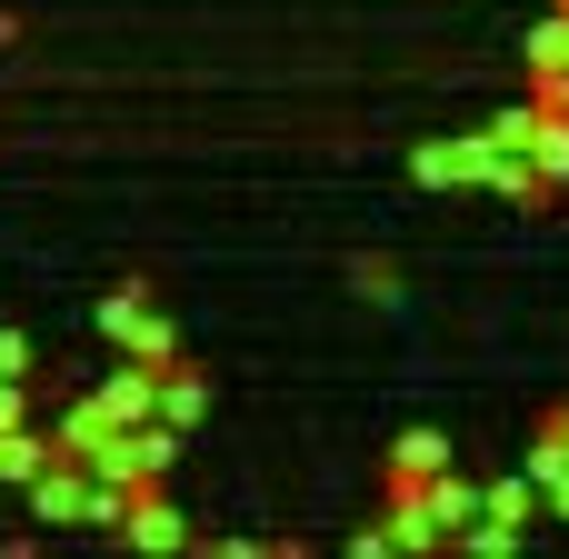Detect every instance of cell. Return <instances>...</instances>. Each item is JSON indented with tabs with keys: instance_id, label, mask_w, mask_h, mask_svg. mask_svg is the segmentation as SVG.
<instances>
[{
	"instance_id": "6da1fadb",
	"label": "cell",
	"mask_w": 569,
	"mask_h": 559,
	"mask_svg": "<svg viewBox=\"0 0 569 559\" xmlns=\"http://www.w3.org/2000/svg\"><path fill=\"white\" fill-rule=\"evenodd\" d=\"M470 520H480V480H460V470H430V480L390 490V550H450Z\"/></svg>"
},
{
	"instance_id": "7c38bea8",
	"label": "cell",
	"mask_w": 569,
	"mask_h": 559,
	"mask_svg": "<svg viewBox=\"0 0 569 559\" xmlns=\"http://www.w3.org/2000/svg\"><path fill=\"white\" fill-rule=\"evenodd\" d=\"M530 170H540V190H569V120L540 110V130H530Z\"/></svg>"
},
{
	"instance_id": "3957f363",
	"label": "cell",
	"mask_w": 569,
	"mask_h": 559,
	"mask_svg": "<svg viewBox=\"0 0 569 559\" xmlns=\"http://www.w3.org/2000/svg\"><path fill=\"white\" fill-rule=\"evenodd\" d=\"M20 500H30V520H50V530H90V460L50 450L40 480H20Z\"/></svg>"
},
{
	"instance_id": "ffe728a7",
	"label": "cell",
	"mask_w": 569,
	"mask_h": 559,
	"mask_svg": "<svg viewBox=\"0 0 569 559\" xmlns=\"http://www.w3.org/2000/svg\"><path fill=\"white\" fill-rule=\"evenodd\" d=\"M540 430H550V440H560V450H569V410H550V420H540Z\"/></svg>"
},
{
	"instance_id": "e0dca14e",
	"label": "cell",
	"mask_w": 569,
	"mask_h": 559,
	"mask_svg": "<svg viewBox=\"0 0 569 559\" xmlns=\"http://www.w3.org/2000/svg\"><path fill=\"white\" fill-rule=\"evenodd\" d=\"M20 420H30V380H10V370H0V430H20Z\"/></svg>"
},
{
	"instance_id": "8fae6325",
	"label": "cell",
	"mask_w": 569,
	"mask_h": 559,
	"mask_svg": "<svg viewBox=\"0 0 569 559\" xmlns=\"http://www.w3.org/2000/svg\"><path fill=\"white\" fill-rule=\"evenodd\" d=\"M40 460H50V430H0V490H20V480H40Z\"/></svg>"
},
{
	"instance_id": "9c48e42d",
	"label": "cell",
	"mask_w": 569,
	"mask_h": 559,
	"mask_svg": "<svg viewBox=\"0 0 569 559\" xmlns=\"http://www.w3.org/2000/svg\"><path fill=\"white\" fill-rule=\"evenodd\" d=\"M410 180L420 190H470V140H420L410 150Z\"/></svg>"
},
{
	"instance_id": "ac0fdd59",
	"label": "cell",
	"mask_w": 569,
	"mask_h": 559,
	"mask_svg": "<svg viewBox=\"0 0 569 559\" xmlns=\"http://www.w3.org/2000/svg\"><path fill=\"white\" fill-rule=\"evenodd\" d=\"M0 370H10V380H30V340H20V330H0Z\"/></svg>"
},
{
	"instance_id": "4fadbf2b",
	"label": "cell",
	"mask_w": 569,
	"mask_h": 559,
	"mask_svg": "<svg viewBox=\"0 0 569 559\" xmlns=\"http://www.w3.org/2000/svg\"><path fill=\"white\" fill-rule=\"evenodd\" d=\"M520 60H530V70H560V60H569V0H550V20L520 40Z\"/></svg>"
},
{
	"instance_id": "5bb4252c",
	"label": "cell",
	"mask_w": 569,
	"mask_h": 559,
	"mask_svg": "<svg viewBox=\"0 0 569 559\" xmlns=\"http://www.w3.org/2000/svg\"><path fill=\"white\" fill-rule=\"evenodd\" d=\"M530 130H540V100H510V110L480 120V140H500V150H530Z\"/></svg>"
},
{
	"instance_id": "9a60e30c",
	"label": "cell",
	"mask_w": 569,
	"mask_h": 559,
	"mask_svg": "<svg viewBox=\"0 0 569 559\" xmlns=\"http://www.w3.org/2000/svg\"><path fill=\"white\" fill-rule=\"evenodd\" d=\"M530 100H540L550 120H569V60H560V70H530Z\"/></svg>"
},
{
	"instance_id": "8992f818",
	"label": "cell",
	"mask_w": 569,
	"mask_h": 559,
	"mask_svg": "<svg viewBox=\"0 0 569 559\" xmlns=\"http://www.w3.org/2000/svg\"><path fill=\"white\" fill-rule=\"evenodd\" d=\"M150 420H160V430H180V440H190V430H200V420H210V380H200V370H190V360H170V370H160V390H150Z\"/></svg>"
},
{
	"instance_id": "30bf717a",
	"label": "cell",
	"mask_w": 569,
	"mask_h": 559,
	"mask_svg": "<svg viewBox=\"0 0 569 559\" xmlns=\"http://www.w3.org/2000/svg\"><path fill=\"white\" fill-rule=\"evenodd\" d=\"M430 470H450V440H440V430H400V440H390V490H410V480H430Z\"/></svg>"
},
{
	"instance_id": "2e32d148",
	"label": "cell",
	"mask_w": 569,
	"mask_h": 559,
	"mask_svg": "<svg viewBox=\"0 0 569 559\" xmlns=\"http://www.w3.org/2000/svg\"><path fill=\"white\" fill-rule=\"evenodd\" d=\"M350 280H360V300H400V270H390V260H360Z\"/></svg>"
},
{
	"instance_id": "ba28073f",
	"label": "cell",
	"mask_w": 569,
	"mask_h": 559,
	"mask_svg": "<svg viewBox=\"0 0 569 559\" xmlns=\"http://www.w3.org/2000/svg\"><path fill=\"white\" fill-rule=\"evenodd\" d=\"M480 520H500V530H520V540H530V520H540V480H530V470L490 480V490H480Z\"/></svg>"
},
{
	"instance_id": "5b68a950",
	"label": "cell",
	"mask_w": 569,
	"mask_h": 559,
	"mask_svg": "<svg viewBox=\"0 0 569 559\" xmlns=\"http://www.w3.org/2000/svg\"><path fill=\"white\" fill-rule=\"evenodd\" d=\"M150 390H160V370H150V360H120V370L90 380V410L120 430V420H150Z\"/></svg>"
},
{
	"instance_id": "7a4b0ae2",
	"label": "cell",
	"mask_w": 569,
	"mask_h": 559,
	"mask_svg": "<svg viewBox=\"0 0 569 559\" xmlns=\"http://www.w3.org/2000/svg\"><path fill=\"white\" fill-rule=\"evenodd\" d=\"M100 340H110L120 360H150V370H170V360H180V330H170V310H160L140 280L100 300Z\"/></svg>"
},
{
	"instance_id": "277c9868",
	"label": "cell",
	"mask_w": 569,
	"mask_h": 559,
	"mask_svg": "<svg viewBox=\"0 0 569 559\" xmlns=\"http://www.w3.org/2000/svg\"><path fill=\"white\" fill-rule=\"evenodd\" d=\"M470 190H490V200H550L540 170H530V150H500L480 130H470Z\"/></svg>"
},
{
	"instance_id": "d6986e66",
	"label": "cell",
	"mask_w": 569,
	"mask_h": 559,
	"mask_svg": "<svg viewBox=\"0 0 569 559\" xmlns=\"http://www.w3.org/2000/svg\"><path fill=\"white\" fill-rule=\"evenodd\" d=\"M540 520H569V470L550 480V490H540Z\"/></svg>"
},
{
	"instance_id": "52a82bcc",
	"label": "cell",
	"mask_w": 569,
	"mask_h": 559,
	"mask_svg": "<svg viewBox=\"0 0 569 559\" xmlns=\"http://www.w3.org/2000/svg\"><path fill=\"white\" fill-rule=\"evenodd\" d=\"M120 540H130V550H180V540H190V520H180V510H170V490L150 480V490H130V510H120Z\"/></svg>"
}]
</instances>
